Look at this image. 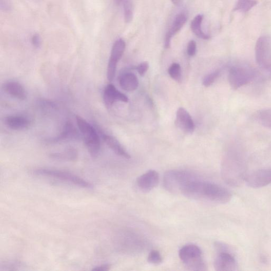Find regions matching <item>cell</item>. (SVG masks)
<instances>
[{"label": "cell", "mask_w": 271, "mask_h": 271, "mask_svg": "<svg viewBox=\"0 0 271 271\" xmlns=\"http://www.w3.org/2000/svg\"><path fill=\"white\" fill-rule=\"evenodd\" d=\"M103 138L106 144L116 154L127 159H130L128 152L115 138L106 134H103Z\"/></svg>", "instance_id": "d6986e66"}, {"label": "cell", "mask_w": 271, "mask_h": 271, "mask_svg": "<svg viewBox=\"0 0 271 271\" xmlns=\"http://www.w3.org/2000/svg\"><path fill=\"white\" fill-rule=\"evenodd\" d=\"M221 74V71L219 70L211 73L207 75L203 80V84L206 87H209L219 77Z\"/></svg>", "instance_id": "83f0119b"}, {"label": "cell", "mask_w": 271, "mask_h": 271, "mask_svg": "<svg viewBox=\"0 0 271 271\" xmlns=\"http://www.w3.org/2000/svg\"><path fill=\"white\" fill-rule=\"evenodd\" d=\"M5 125L13 130H23L28 129L32 124L31 119L25 114H13L6 117Z\"/></svg>", "instance_id": "7c38bea8"}, {"label": "cell", "mask_w": 271, "mask_h": 271, "mask_svg": "<svg viewBox=\"0 0 271 271\" xmlns=\"http://www.w3.org/2000/svg\"><path fill=\"white\" fill-rule=\"evenodd\" d=\"M123 3L125 21L129 23L132 21L133 18L132 4L131 0H125Z\"/></svg>", "instance_id": "d4e9b609"}, {"label": "cell", "mask_w": 271, "mask_h": 271, "mask_svg": "<svg viewBox=\"0 0 271 271\" xmlns=\"http://www.w3.org/2000/svg\"><path fill=\"white\" fill-rule=\"evenodd\" d=\"M179 258L189 269L193 270H206L207 265L203 258L201 249L195 245L183 246L179 251Z\"/></svg>", "instance_id": "5b68a950"}, {"label": "cell", "mask_w": 271, "mask_h": 271, "mask_svg": "<svg viewBox=\"0 0 271 271\" xmlns=\"http://www.w3.org/2000/svg\"><path fill=\"white\" fill-rule=\"evenodd\" d=\"M258 4L256 0H238L234 10L239 11L244 13L248 12Z\"/></svg>", "instance_id": "cb8c5ba5"}, {"label": "cell", "mask_w": 271, "mask_h": 271, "mask_svg": "<svg viewBox=\"0 0 271 271\" xmlns=\"http://www.w3.org/2000/svg\"><path fill=\"white\" fill-rule=\"evenodd\" d=\"M120 84L122 88L127 91H132L138 88L139 80L137 76L131 73L122 74L120 79Z\"/></svg>", "instance_id": "ffe728a7"}, {"label": "cell", "mask_w": 271, "mask_h": 271, "mask_svg": "<svg viewBox=\"0 0 271 271\" xmlns=\"http://www.w3.org/2000/svg\"><path fill=\"white\" fill-rule=\"evenodd\" d=\"M256 59L260 69L271 79V38L262 36L257 41Z\"/></svg>", "instance_id": "8992f818"}, {"label": "cell", "mask_w": 271, "mask_h": 271, "mask_svg": "<svg viewBox=\"0 0 271 271\" xmlns=\"http://www.w3.org/2000/svg\"><path fill=\"white\" fill-rule=\"evenodd\" d=\"M126 43L122 39L118 40L113 44L107 68V78L111 82L114 78L117 66L124 54Z\"/></svg>", "instance_id": "30bf717a"}, {"label": "cell", "mask_w": 271, "mask_h": 271, "mask_svg": "<svg viewBox=\"0 0 271 271\" xmlns=\"http://www.w3.org/2000/svg\"><path fill=\"white\" fill-rule=\"evenodd\" d=\"M255 120L263 126L271 130V108L258 111L255 114Z\"/></svg>", "instance_id": "603a6c76"}, {"label": "cell", "mask_w": 271, "mask_h": 271, "mask_svg": "<svg viewBox=\"0 0 271 271\" xmlns=\"http://www.w3.org/2000/svg\"><path fill=\"white\" fill-rule=\"evenodd\" d=\"M79 133L78 131L71 123L67 122L58 137L51 140V142L56 143L61 141L76 140L79 137Z\"/></svg>", "instance_id": "ac0fdd59"}, {"label": "cell", "mask_w": 271, "mask_h": 271, "mask_svg": "<svg viewBox=\"0 0 271 271\" xmlns=\"http://www.w3.org/2000/svg\"><path fill=\"white\" fill-rule=\"evenodd\" d=\"M195 176L183 171L167 172L164 177V186L168 191L172 193L181 192L184 186Z\"/></svg>", "instance_id": "9c48e42d"}, {"label": "cell", "mask_w": 271, "mask_h": 271, "mask_svg": "<svg viewBox=\"0 0 271 271\" xmlns=\"http://www.w3.org/2000/svg\"><path fill=\"white\" fill-rule=\"evenodd\" d=\"M148 262L152 264L159 265L163 262V258L158 250H152L148 257Z\"/></svg>", "instance_id": "4316f807"}, {"label": "cell", "mask_w": 271, "mask_h": 271, "mask_svg": "<svg viewBox=\"0 0 271 271\" xmlns=\"http://www.w3.org/2000/svg\"><path fill=\"white\" fill-rule=\"evenodd\" d=\"M124 1L125 0H115V3L117 5H120L122 3H124Z\"/></svg>", "instance_id": "e575fe53"}, {"label": "cell", "mask_w": 271, "mask_h": 271, "mask_svg": "<svg viewBox=\"0 0 271 271\" xmlns=\"http://www.w3.org/2000/svg\"><path fill=\"white\" fill-rule=\"evenodd\" d=\"M159 182V173L154 170H149L137 180L139 188L144 192H148L157 187Z\"/></svg>", "instance_id": "4fadbf2b"}, {"label": "cell", "mask_w": 271, "mask_h": 271, "mask_svg": "<svg viewBox=\"0 0 271 271\" xmlns=\"http://www.w3.org/2000/svg\"><path fill=\"white\" fill-rule=\"evenodd\" d=\"M171 1L175 5H179L182 2L183 0H171Z\"/></svg>", "instance_id": "836d02e7"}, {"label": "cell", "mask_w": 271, "mask_h": 271, "mask_svg": "<svg viewBox=\"0 0 271 271\" xmlns=\"http://www.w3.org/2000/svg\"><path fill=\"white\" fill-rule=\"evenodd\" d=\"M36 175L56 179L73 184L83 188H91L92 185L82 178L69 172L48 168H38L33 171Z\"/></svg>", "instance_id": "ba28073f"}, {"label": "cell", "mask_w": 271, "mask_h": 271, "mask_svg": "<svg viewBox=\"0 0 271 271\" xmlns=\"http://www.w3.org/2000/svg\"><path fill=\"white\" fill-rule=\"evenodd\" d=\"M247 164L243 152L235 148L228 152L222 168V176L228 185L240 186L245 181Z\"/></svg>", "instance_id": "7a4b0ae2"}, {"label": "cell", "mask_w": 271, "mask_h": 271, "mask_svg": "<svg viewBox=\"0 0 271 271\" xmlns=\"http://www.w3.org/2000/svg\"><path fill=\"white\" fill-rule=\"evenodd\" d=\"M79 129L89 153L93 158H96L100 153L101 141L96 129L87 121L80 116H76Z\"/></svg>", "instance_id": "3957f363"}, {"label": "cell", "mask_w": 271, "mask_h": 271, "mask_svg": "<svg viewBox=\"0 0 271 271\" xmlns=\"http://www.w3.org/2000/svg\"><path fill=\"white\" fill-rule=\"evenodd\" d=\"M247 185L251 188L258 189L271 183V168L259 169L247 175Z\"/></svg>", "instance_id": "8fae6325"}, {"label": "cell", "mask_w": 271, "mask_h": 271, "mask_svg": "<svg viewBox=\"0 0 271 271\" xmlns=\"http://www.w3.org/2000/svg\"><path fill=\"white\" fill-rule=\"evenodd\" d=\"M3 89L9 95L20 100H25L27 92L22 84L14 81H9L3 85Z\"/></svg>", "instance_id": "e0dca14e"}, {"label": "cell", "mask_w": 271, "mask_h": 271, "mask_svg": "<svg viewBox=\"0 0 271 271\" xmlns=\"http://www.w3.org/2000/svg\"><path fill=\"white\" fill-rule=\"evenodd\" d=\"M181 193L194 199H205L219 203L228 202L232 198L227 189L216 183L201 181L195 177L184 186Z\"/></svg>", "instance_id": "6da1fadb"}, {"label": "cell", "mask_w": 271, "mask_h": 271, "mask_svg": "<svg viewBox=\"0 0 271 271\" xmlns=\"http://www.w3.org/2000/svg\"><path fill=\"white\" fill-rule=\"evenodd\" d=\"M104 100L106 106L111 107L116 101L127 103L128 98L123 93L119 91L112 84L105 88L104 92Z\"/></svg>", "instance_id": "9a60e30c"}, {"label": "cell", "mask_w": 271, "mask_h": 271, "mask_svg": "<svg viewBox=\"0 0 271 271\" xmlns=\"http://www.w3.org/2000/svg\"><path fill=\"white\" fill-rule=\"evenodd\" d=\"M176 124L186 133H191L195 129V124L191 116L183 108H179L177 111Z\"/></svg>", "instance_id": "5bb4252c"}, {"label": "cell", "mask_w": 271, "mask_h": 271, "mask_svg": "<svg viewBox=\"0 0 271 271\" xmlns=\"http://www.w3.org/2000/svg\"><path fill=\"white\" fill-rule=\"evenodd\" d=\"M111 265L109 264H104L95 266L92 270L98 271H107L111 268Z\"/></svg>", "instance_id": "1f68e13d"}, {"label": "cell", "mask_w": 271, "mask_h": 271, "mask_svg": "<svg viewBox=\"0 0 271 271\" xmlns=\"http://www.w3.org/2000/svg\"><path fill=\"white\" fill-rule=\"evenodd\" d=\"M203 19V15H197L191 22V28L193 32L199 38L207 40H209L210 37L208 35V34H206L203 32L202 29L201 25Z\"/></svg>", "instance_id": "44dd1931"}, {"label": "cell", "mask_w": 271, "mask_h": 271, "mask_svg": "<svg viewBox=\"0 0 271 271\" xmlns=\"http://www.w3.org/2000/svg\"><path fill=\"white\" fill-rule=\"evenodd\" d=\"M216 247L218 253L214 262L215 269L217 271L238 270V264L229 247L221 243H217Z\"/></svg>", "instance_id": "52a82bcc"}, {"label": "cell", "mask_w": 271, "mask_h": 271, "mask_svg": "<svg viewBox=\"0 0 271 271\" xmlns=\"http://www.w3.org/2000/svg\"><path fill=\"white\" fill-rule=\"evenodd\" d=\"M51 158L62 161H76L78 153L76 149L74 148H68L63 151L55 152L50 154Z\"/></svg>", "instance_id": "7402d4cb"}, {"label": "cell", "mask_w": 271, "mask_h": 271, "mask_svg": "<svg viewBox=\"0 0 271 271\" xmlns=\"http://www.w3.org/2000/svg\"><path fill=\"white\" fill-rule=\"evenodd\" d=\"M187 20V15L184 12L180 13L175 17L171 26L166 34L165 39L166 48H168L170 46L172 38L182 29Z\"/></svg>", "instance_id": "2e32d148"}, {"label": "cell", "mask_w": 271, "mask_h": 271, "mask_svg": "<svg viewBox=\"0 0 271 271\" xmlns=\"http://www.w3.org/2000/svg\"><path fill=\"white\" fill-rule=\"evenodd\" d=\"M257 75V71L253 68L244 65H234L229 71V83L233 89L237 90L254 81Z\"/></svg>", "instance_id": "277c9868"}, {"label": "cell", "mask_w": 271, "mask_h": 271, "mask_svg": "<svg viewBox=\"0 0 271 271\" xmlns=\"http://www.w3.org/2000/svg\"><path fill=\"white\" fill-rule=\"evenodd\" d=\"M148 69L149 64L146 62L141 63L137 67V70L141 75H143L147 71Z\"/></svg>", "instance_id": "f546056e"}, {"label": "cell", "mask_w": 271, "mask_h": 271, "mask_svg": "<svg viewBox=\"0 0 271 271\" xmlns=\"http://www.w3.org/2000/svg\"><path fill=\"white\" fill-rule=\"evenodd\" d=\"M169 75L173 80L179 81L181 78V69L180 65L178 63L172 64L169 67L168 70Z\"/></svg>", "instance_id": "484cf974"}, {"label": "cell", "mask_w": 271, "mask_h": 271, "mask_svg": "<svg viewBox=\"0 0 271 271\" xmlns=\"http://www.w3.org/2000/svg\"><path fill=\"white\" fill-rule=\"evenodd\" d=\"M1 8L4 11H9L11 6L8 0H1Z\"/></svg>", "instance_id": "d6a6232c"}, {"label": "cell", "mask_w": 271, "mask_h": 271, "mask_svg": "<svg viewBox=\"0 0 271 271\" xmlns=\"http://www.w3.org/2000/svg\"><path fill=\"white\" fill-rule=\"evenodd\" d=\"M197 52V44L195 41H191L188 45L187 53L190 56H193Z\"/></svg>", "instance_id": "f1b7e54d"}, {"label": "cell", "mask_w": 271, "mask_h": 271, "mask_svg": "<svg viewBox=\"0 0 271 271\" xmlns=\"http://www.w3.org/2000/svg\"><path fill=\"white\" fill-rule=\"evenodd\" d=\"M31 42L33 46L36 48H40L42 45V40L38 34H35L31 38Z\"/></svg>", "instance_id": "4dcf8cb0"}]
</instances>
